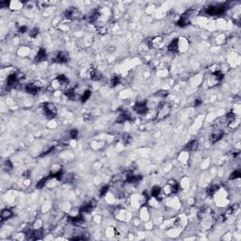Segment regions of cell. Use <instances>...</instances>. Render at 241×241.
Returning a JSON list of instances; mask_svg holds the SVG:
<instances>
[{
    "label": "cell",
    "mask_w": 241,
    "mask_h": 241,
    "mask_svg": "<svg viewBox=\"0 0 241 241\" xmlns=\"http://www.w3.org/2000/svg\"><path fill=\"white\" fill-rule=\"evenodd\" d=\"M170 110H171V106L170 104L168 103L161 104L158 108V110H157V116H156L157 120H164L165 118H167L170 115Z\"/></svg>",
    "instance_id": "cell-1"
},
{
    "label": "cell",
    "mask_w": 241,
    "mask_h": 241,
    "mask_svg": "<svg viewBox=\"0 0 241 241\" xmlns=\"http://www.w3.org/2000/svg\"><path fill=\"white\" fill-rule=\"evenodd\" d=\"M225 11V7L223 6H210L206 8V10L205 11V12L206 13L207 15H220L222 13H224Z\"/></svg>",
    "instance_id": "cell-2"
},
{
    "label": "cell",
    "mask_w": 241,
    "mask_h": 241,
    "mask_svg": "<svg viewBox=\"0 0 241 241\" xmlns=\"http://www.w3.org/2000/svg\"><path fill=\"white\" fill-rule=\"evenodd\" d=\"M43 111H44L45 116L49 119H53L54 117L57 116V108H56V106L53 104H50V103L44 104Z\"/></svg>",
    "instance_id": "cell-3"
},
{
    "label": "cell",
    "mask_w": 241,
    "mask_h": 241,
    "mask_svg": "<svg viewBox=\"0 0 241 241\" xmlns=\"http://www.w3.org/2000/svg\"><path fill=\"white\" fill-rule=\"evenodd\" d=\"M223 73H222L220 71H216L212 73V76L210 77V80H209V86L210 87H213V86H215L217 85V83L220 82L222 79H223Z\"/></svg>",
    "instance_id": "cell-4"
},
{
    "label": "cell",
    "mask_w": 241,
    "mask_h": 241,
    "mask_svg": "<svg viewBox=\"0 0 241 241\" xmlns=\"http://www.w3.org/2000/svg\"><path fill=\"white\" fill-rule=\"evenodd\" d=\"M134 110H135L138 114H145L148 111L146 101H141V102L136 103L135 106H134Z\"/></svg>",
    "instance_id": "cell-5"
},
{
    "label": "cell",
    "mask_w": 241,
    "mask_h": 241,
    "mask_svg": "<svg viewBox=\"0 0 241 241\" xmlns=\"http://www.w3.org/2000/svg\"><path fill=\"white\" fill-rule=\"evenodd\" d=\"M222 136H223V132H222L220 129L217 128V130H215L214 132H213L211 134V136H210V141L212 143H216L217 141H219L220 138H222Z\"/></svg>",
    "instance_id": "cell-6"
},
{
    "label": "cell",
    "mask_w": 241,
    "mask_h": 241,
    "mask_svg": "<svg viewBox=\"0 0 241 241\" xmlns=\"http://www.w3.org/2000/svg\"><path fill=\"white\" fill-rule=\"evenodd\" d=\"M26 91L27 93H29L31 95H35L39 92L40 91V88L37 86L36 84H33V83H31V84H27L26 86Z\"/></svg>",
    "instance_id": "cell-7"
},
{
    "label": "cell",
    "mask_w": 241,
    "mask_h": 241,
    "mask_svg": "<svg viewBox=\"0 0 241 241\" xmlns=\"http://www.w3.org/2000/svg\"><path fill=\"white\" fill-rule=\"evenodd\" d=\"M79 15V12H78L76 9H68L65 12V16L69 18V19H75V18H77Z\"/></svg>",
    "instance_id": "cell-8"
},
{
    "label": "cell",
    "mask_w": 241,
    "mask_h": 241,
    "mask_svg": "<svg viewBox=\"0 0 241 241\" xmlns=\"http://www.w3.org/2000/svg\"><path fill=\"white\" fill-rule=\"evenodd\" d=\"M69 59V57L66 53L64 52H58L57 57H56V61L57 62H59V63H63V62H66L68 61Z\"/></svg>",
    "instance_id": "cell-9"
},
{
    "label": "cell",
    "mask_w": 241,
    "mask_h": 241,
    "mask_svg": "<svg viewBox=\"0 0 241 241\" xmlns=\"http://www.w3.org/2000/svg\"><path fill=\"white\" fill-rule=\"evenodd\" d=\"M12 216H13V212H12L11 209H4V210H2L1 215H0L2 221L7 220H9V219H11V217Z\"/></svg>",
    "instance_id": "cell-10"
},
{
    "label": "cell",
    "mask_w": 241,
    "mask_h": 241,
    "mask_svg": "<svg viewBox=\"0 0 241 241\" xmlns=\"http://www.w3.org/2000/svg\"><path fill=\"white\" fill-rule=\"evenodd\" d=\"M46 57H47L46 51L43 48H41L38 51L37 55H36V60H37V61H43V60L46 59Z\"/></svg>",
    "instance_id": "cell-11"
},
{
    "label": "cell",
    "mask_w": 241,
    "mask_h": 241,
    "mask_svg": "<svg viewBox=\"0 0 241 241\" xmlns=\"http://www.w3.org/2000/svg\"><path fill=\"white\" fill-rule=\"evenodd\" d=\"M103 76H102V73L97 71L96 69H93V70L91 71V80H94V81H98V80H101Z\"/></svg>",
    "instance_id": "cell-12"
},
{
    "label": "cell",
    "mask_w": 241,
    "mask_h": 241,
    "mask_svg": "<svg viewBox=\"0 0 241 241\" xmlns=\"http://www.w3.org/2000/svg\"><path fill=\"white\" fill-rule=\"evenodd\" d=\"M178 39H174L171 43H170L169 45V51L173 53H175L178 51V48H179V43H178Z\"/></svg>",
    "instance_id": "cell-13"
},
{
    "label": "cell",
    "mask_w": 241,
    "mask_h": 241,
    "mask_svg": "<svg viewBox=\"0 0 241 241\" xmlns=\"http://www.w3.org/2000/svg\"><path fill=\"white\" fill-rule=\"evenodd\" d=\"M152 196L153 197H155L156 198L157 200H160L161 199V196H162V190H161V188L159 187H154L152 189Z\"/></svg>",
    "instance_id": "cell-14"
},
{
    "label": "cell",
    "mask_w": 241,
    "mask_h": 241,
    "mask_svg": "<svg viewBox=\"0 0 241 241\" xmlns=\"http://www.w3.org/2000/svg\"><path fill=\"white\" fill-rule=\"evenodd\" d=\"M94 205H95L94 203H92L91 202H87V203H85V205L81 207L80 211H81L82 213H89V212H91V211L92 210V208L94 207Z\"/></svg>",
    "instance_id": "cell-15"
},
{
    "label": "cell",
    "mask_w": 241,
    "mask_h": 241,
    "mask_svg": "<svg viewBox=\"0 0 241 241\" xmlns=\"http://www.w3.org/2000/svg\"><path fill=\"white\" fill-rule=\"evenodd\" d=\"M198 147H199V141L198 140H192L188 143V144H187L186 146V149L188 150V151H196L198 149Z\"/></svg>",
    "instance_id": "cell-16"
},
{
    "label": "cell",
    "mask_w": 241,
    "mask_h": 241,
    "mask_svg": "<svg viewBox=\"0 0 241 241\" xmlns=\"http://www.w3.org/2000/svg\"><path fill=\"white\" fill-rule=\"evenodd\" d=\"M217 190H219V187L216 186V185H211V186L208 187L207 188V194L209 196H213Z\"/></svg>",
    "instance_id": "cell-17"
},
{
    "label": "cell",
    "mask_w": 241,
    "mask_h": 241,
    "mask_svg": "<svg viewBox=\"0 0 241 241\" xmlns=\"http://www.w3.org/2000/svg\"><path fill=\"white\" fill-rule=\"evenodd\" d=\"M91 91H86L83 92V94L81 96V102L82 103H85L86 101L89 100V98H91Z\"/></svg>",
    "instance_id": "cell-18"
},
{
    "label": "cell",
    "mask_w": 241,
    "mask_h": 241,
    "mask_svg": "<svg viewBox=\"0 0 241 241\" xmlns=\"http://www.w3.org/2000/svg\"><path fill=\"white\" fill-rule=\"evenodd\" d=\"M129 119V115L126 113H120V115L118 117L117 119V123H123L125 120H128Z\"/></svg>",
    "instance_id": "cell-19"
},
{
    "label": "cell",
    "mask_w": 241,
    "mask_h": 241,
    "mask_svg": "<svg viewBox=\"0 0 241 241\" xmlns=\"http://www.w3.org/2000/svg\"><path fill=\"white\" fill-rule=\"evenodd\" d=\"M119 83H120V77L119 76H113L112 79L110 80V85L112 87L117 86Z\"/></svg>",
    "instance_id": "cell-20"
},
{
    "label": "cell",
    "mask_w": 241,
    "mask_h": 241,
    "mask_svg": "<svg viewBox=\"0 0 241 241\" xmlns=\"http://www.w3.org/2000/svg\"><path fill=\"white\" fill-rule=\"evenodd\" d=\"M240 171L239 170H235L234 173H232V174H231V176H230V179L231 180H235V179H238L239 177H240Z\"/></svg>",
    "instance_id": "cell-21"
},
{
    "label": "cell",
    "mask_w": 241,
    "mask_h": 241,
    "mask_svg": "<svg viewBox=\"0 0 241 241\" xmlns=\"http://www.w3.org/2000/svg\"><path fill=\"white\" fill-rule=\"evenodd\" d=\"M4 169H5L6 170H10L12 169V164H11V162L10 160L5 161V163H4Z\"/></svg>",
    "instance_id": "cell-22"
},
{
    "label": "cell",
    "mask_w": 241,
    "mask_h": 241,
    "mask_svg": "<svg viewBox=\"0 0 241 241\" xmlns=\"http://www.w3.org/2000/svg\"><path fill=\"white\" fill-rule=\"evenodd\" d=\"M48 178H43V180H41L38 182V184H37V188H43L44 187V185L46 183V180H47Z\"/></svg>",
    "instance_id": "cell-23"
},
{
    "label": "cell",
    "mask_w": 241,
    "mask_h": 241,
    "mask_svg": "<svg viewBox=\"0 0 241 241\" xmlns=\"http://www.w3.org/2000/svg\"><path fill=\"white\" fill-rule=\"evenodd\" d=\"M108 186L103 187V188H102L100 189V196H101V197L105 196L106 194V192H108Z\"/></svg>",
    "instance_id": "cell-24"
},
{
    "label": "cell",
    "mask_w": 241,
    "mask_h": 241,
    "mask_svg": "<svg viewBox=\"0 0 241 241\" xmlns=\"http://www.w3.org/2000/svg\"><path fill=\"white\" fill-rule=\"evenodd\" d=\"M78 136V132L76 129H72L70 131V138H76Z\"/></svg>",
    "instance_id": "cell-25"
},
{
    "label": "cell",
    "mask_w": 241,
    "mask_h": 241,
    "mask_svg": "<svg viewBox=\"0 0 241 241\" xmlns=\"http://www.w3.org/2000/svg\"><path fill=\"white\" fill-rule=\"evenodd\" d=\"M38 33H39V29H32L31 31H30V36L31 37H36L37 35H38Z\"/></svg>",
    "instance_id": "cell-26"
},
{
    "label": "cell",
    "mask_w": 241,
    "mask_h": 241,
    "mask_svg": "<svg viewBox=\"0 0 241 241\" xmlns=\"http://www.w3.org/2000/svg\"><path fill=\"white\" fill-rule=\"evenodd\" d=\"M26 29H27L26 26H22V27H20V30L19 31L21 32V33H25V32L26 31Z\"/></svg>",
    "instance_id": "cell-27"
},
{
    "label": "cell",
    "mask_w": 241,
    "mask_h": 241,
    "mask_svg": "<svg viewBox=\"0 0 241 241\" xmlns=\"http://www.w3.org/2000/svg\"><path fill=\"white\" fill-rule=\"evenodd\" d=\"M201 104H202V101H201V100H198V99H197V100L195 101V106H200Z\"/></svg>",
    "instance_id": "cell-28"
}]
</instances>
